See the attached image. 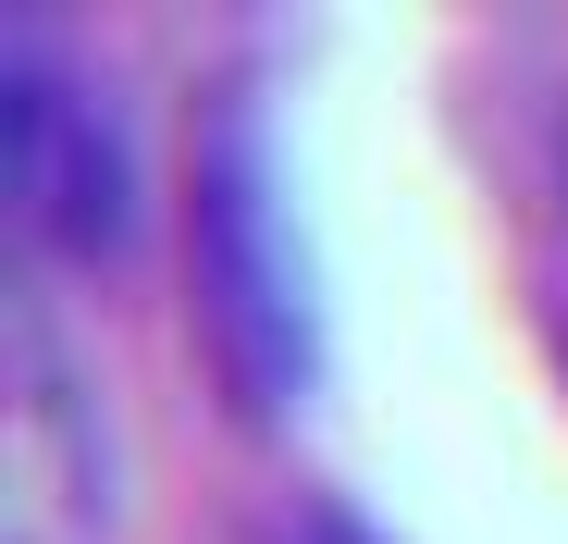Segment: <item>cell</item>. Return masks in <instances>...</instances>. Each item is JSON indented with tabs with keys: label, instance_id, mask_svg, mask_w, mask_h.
I'll return each instance as SVG.
<instances>
[{
	"label": "cell",
	"instance_id": "3957f363",
	"mask_svg": "<svg viewBox=\"0 0 568 544\" xmlns=\"http://www.w3.org/2000/svg\"><path fill=\"white\" fill-rule=\"evenodd\" d=\"M0 199H13L26 260L100 272V260L136 248V149H124L112 100L50 38L0 50Z\"/></svg>",
	"mask_w": 568,
	"mask_h": 544
},
{
	"label": "cell",
	"instance_id": "7a4b0ae2",
	"mask_svg": "<svg viewBox=\"0 0 568 544\" xmlns=\"http://www.w3.org/2000/svg\"><path fill=\"white\" fill-rule=\"evenodd\" d=\"M124 532V433L112 384L50 310L38 272L0 285V544H112Z\"/></svg>",
	"mask_w": 568,
	"mask_h": 544
},
{
	"label": "cell",
	"instance_id": "5b68a950",
	"mask_svg": "<svg viewBox=\"0 0 568 544\" xmlns=\"http://www.w3.org/2000/svg\"><path fill=\"white\" fill-rule=\"evenodd\" d=\"M556 211H568V124H556Z\"/></svg>",
	"mask_w": 568,
	"mask_h": 544
},
{
	"label": "cell",
	"instance_id": "277c9868",
	"mask_svg": "<svg viewBox=\"0 0 568 544\" xmlns=\"http://www.w3.org/2000/svg\"><path fill=\"white\" fill-rule=\"evenodd\" d=\"M297 544H371V532H358V520H310Z\"/></svg>",
	"mask_w": 568,
	"mask_h": 544
},
{
	"label": "cell",
	"instance_id": "6da1fadb",
	"mask_svg": "<svg viewBox=\"0 0 568 544\" xmlns=\"http://www.w3.org/2000/svg\"><path fill=\"white\" fill-rule=\"evenodd\" d=\"M199 334L211 372L247 421H284L310 396V260L284 223V173H272V124L260 100H223V124L199 137Z\"/></svg>",
	"mask_w": 568,
	"mask_h": 544
}]
</instances>
